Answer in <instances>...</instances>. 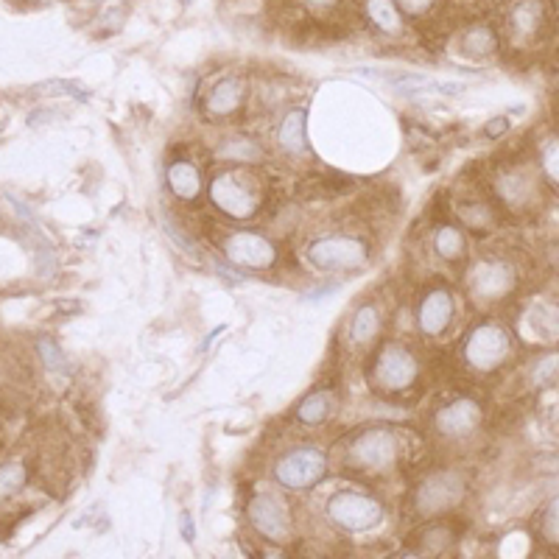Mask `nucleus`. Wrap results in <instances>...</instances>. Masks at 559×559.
<instances>
[{"mask_svg":"<svg viewBox=\"0 0 559 559\" xmlns=\"http://www.w3.org/2000/svg\"><path fill=\"white\" fill-rule=\"evenodd\" d=\"M330 520L347 532H364L383 520V506L361 492H339L328 504Z\"/></svg>","mask_w":559,"mask_h":559,"instance_id":"obj_1","label":"nucleus"},{"mask_svg":"<svg viewBox=\"0 0 559 559\" xmlns=\"http://www.w3.org/2000/svg\"><path fill=\"white\" fill-rule=\"evenodd\" d=\"M308 258L314 263L316 269H325V272H344V269H355L369 258L367 244L361 238H322L308 249Z\"/></svg>","mask_w":559,"mask_h":559,"instance_id":"obj_2","label":"nucleus"},{"mask_svg":"<svg viewBox=\"0 0 559 559\" xmlns=\"http://www.w3.org/2000/svg\"><path fill=\"white\" fill-rule=\"evenodd\" d=\"M325 470H328V459H325L322 450L300 448L291 450L288 456L280 459L274 476L288 490H308V487H314L316 481L325 476Z\"/></svg>","mask_w":559,"mask_h":559,"instance_id":"obj_3","label":"nucleus"},{"mask_svg":"<svg viewBox=\"0 0 559 559\" xmlns=\"http://www.w3.org/2000/svg\"><path fill=\"white\" fill-rule=\"evenodd\" d=\"M210 196L221 213L235 219H249L260 205L258 188L249 185L241 174H219L210 185Z\"/></svg>","mask_w":559,"mask_h":559,"instance_id":"obj_4","label":"nucleus"},{"mask_svg":"<svg viewBox=\"0 0 559 559\" xmlns=\"http://www.w3.org/2000/svg\"><path fill=\"white\" fill-rule=\"evenodd\" d=\"M224 252L232 263L249 266V269H266L277 258L272 241L258 232H230L224 238Z\"/></svg>","mask_w":559,"mask_h":559,"instance_id":"obj_5","label":"nucleus"},{"mask_svg":"<svg viewBox=\"0 0 559 559\" xmlns=\"http://www.w3.org/2000/svg\"><path fill=\"white\" fill-rule=\"evenodd\" d=\"M509 353V336L504 328L484 325L467 341V361L476 369H495Z\"/></svg>","mask_w":559,"mask_h":559,"instance_id":"obj_6","label":"nucleus"},{"mask_svg":"<svg viewBox=\"0 0 559 559\" xmlns=\"http://www.w3.org/2000/svg\"><path fill=\"white\" fill-rule=\"evenodd\" d=\"M350 462L361 470H381L395 462V437L386 431H369L350 445Z\"/></svg>","mask_w":559,"mask_h":559,"instance_id":"obj_7","label":"nucleus"},{"mask_svg":"<svg viewBox=\"0 0 559 559\" xmlns=\"http://www.w3.org/2000/svg\"><path fill=\"white\" fill-rule=\"evenodd\" d=\"M417 375V361L403 347H386L375 361V378L383 389H406Z\"/></svg>","mask_w":559,"mask_h":559,"instance_id":"obj_8","label":"nucleus"},{"mask_svg":"<svg viewBox=\"0 0 559 559\" xmlns=\"http://www.w3.org/2000/svg\"><path fill=\"white\" fill-rule=\"evenodd\" d=\"M249 520H252V526L258 529L263 537H269V540H286L288 537V529H291V520H288L286 509L280 501H274L272 495H260L255 498L252 504H249Z\"/></svg>","mask_w":559,"mask_h":559,"instance_id":"obj_9","label":"nucleus"},{"mask_svg":"<svg viewBox=\"0 0 559 559\" xmlns=\"http://www.w3.org/2000/svg\"><path fill=\"white\" fill-rule=\"evenodd\" d=\"M464 484L462 478L453 476V473H439V476L428 478L420 492H417V504L423 512H442L450 509L462 498Z\"/></svg>","mask_w":559,"mask_h":559,"instance_id":"obj_10","label":"nucleus"},{"mask_svg":"<svg viewBox=\"0 0 559 559\" xmlns=\"http://www.w3.org/2000/svg\"><path fill=\"white\" fill-rule=\"evenodd\" d=\"M478 420H481V411H478L476 403L462 397V400L450 403L448 409L439 411L437 428L445 437H464V434H470L476 428Z\"/></svg>","mask_w":559,"mask_h":559,"instance_id":"obj_11","label":"nucleus"},{"mask_svg":"<svg viewBox=\"0 0 559 559\" xmlns=\"http://www.w3.org/2000/svg\"><path fill=\"white\" fill-rule=\"evenodd\" d=\"M450 316H453V300H450L448 291H431L423 300V308H420V328L425 333H442L448 328Z\"/></svg>","mask_w":559,"mask_h":559,"instance_id":"obj_12","label":"nucleus"},{"mask_svg":"<svg viewBox=\"0 0 559 559\" xmlns=\"http://www.w3.org/2000/svg\"><path fill=\"white\" fill-rule=\"evenodd\" d=\"M509 23H512V31L520 34V37H532L537 34L543 23H546V6L543 0H520L518 6L509 14Z\"/></svg>","mask_w":559,"mask_h":559,"instance_id":"obj_13","label":"nucleus"},{"mask_svg":"<svg viewBox=\"0 0 559 559\" xmlns=\"http://www.w3.org/2000/svg\"><path fill=\"white\" fill-rule=\"evenodd\" d=\"M364 12H367L369 23L381 28L383 34L403 31V12L395 0H364Z\"/></svg>","mask_w":559,"mask_h":559,"instance_id":"obj_14","label":"nucleus"},{"mask_svg":"<svg viewBox=\"0 0 559 559\" xmlns=\"http://www.w3.org/2000/svg\"><path fill=\"white\" fill-rule=\"evenodd\" d=\"M305 121H308V115L305 110H294L288 112L283 123H280V143H283V149L291 151V154H302V151H308V135H305Z\"/></svg>","mask_w":559,"mask_h":559,"instance_id":"obj_15","label":"nucleus"},{"mask_svg":"<svg viewBox=\"0 0 559 559\" xmlns=\"http://www.w3.org/2000/svg\"><path fill=\"white\" fill-rule=\"evenodd\" d=\"M168 185L171 191L177 193L179 199H193L199 188H202V179H199V171L196 165L188 163V160H179L168 168Z\"/></svg>","mask_w":559,"mask_h":559,"instance_id":"obj_16","label":"nucleus"},{"mask_svg":"<svg viewBox=\"0 0 559 559\" xmlns=\"http://www.w3.org/2000/svg\"><path fill=\"white\" fill-rule=\"evenodd\" d=\"M241 93H244V87L238 79H224V82L210 93V101H207V110L213 112V115H230L235 107H238V101H241Z\"/></svg>","mask_w":559,"mask_h":559,"instance_id":"obj_17","label":"nucleus"},{"mask_svg":"<svg viewBox=\"0 0 559 559\" xmlns=\"http://www.w3.org/2000/svg\"><path fill=\"white\" fill-rule=\"evenodd\" d=\"M28 470L23 462L0 464V504L12 501L17 492L26 487Z\"/></svg>","mask_w":559,"mask_h":559,"instance_id":"obj_18","label":"nucleus"},{"mask_svg":"<svg viewBox=\"0 0 559 559\" xmlns=\"http://www.w3.org/2000/svg\"><path fill=\"white\" fill-rule=\"evenodd\" d=\"M506 277H509V272H506L501 263H487V266H481L476 280L478 294H481V297H498L506 288V283H498V280H506Z\"/></svg>","mask_w":559,"mask_h":559,"instance_id":"obj_19","label":"nucleus"},{"mask_svg":"<svg viewBox=\"0 0 559 559\" xmlns=\"http://www.w3.org/2000/svg\"><path fill=\"white\" fill-rule=\"evenodd\" d=\"M462 51L467 56H487V54H492V51H495V34H492V28H487V26L470 28V31L464 34Z\"/></svg>","mask_w":559,"mask_h":559,"instance_id":"obj_20","label":"nucleus"},{"mask_svg":"<svg viewBox=\"0 0 559 559\" xmlns=\"http://www.w3.org/2000/svg\"><path fill=\"white\" fill-rule=\"evenodd\" d=\"M330 414V397L325 392H314L311 397H305L302 400L300 411H297V417H300L305 425H319L328 420Z\"/></svg>","mask_w":559,"mask_h":559,"instance_id":"obj_21","label":"nucleus"},{"mask_svg":"<svg viewBox=\"0 0 559 559\" xmlns=\"http://www.w3.org/2000/svg\"><path fill=\"white\" fill-rule=\"evenodd\" d=\"M37 353H40L42 364L51 369V372H59V375H70V361L65 358L62 347H59L54 339H48V336L37 339Z\"/></svg>","mask_w":559,"mask_h":559,"instance_id":"obj_22","label":"nucleus"},{"mask_svg":"<svg viewBox=\"0 0 559 559\" xmlns=\"http://www.w3.org/2000/svg\"><path fill=\"white\" fill-rule=\"evenodd\" d=\"M378 333V311L372 305H364L353 319V339L358 344H367L369 339H375Z\"/></svg>","mask_w":559,"mask_h":559,"instance_id":"obj_23","label":"nucleus"},{"mask_svg":"<svg viewBox=\"0 0 559 559\" xmlns=\"http://www.w3.org/2000/svg\"><path fill=\"white\" fill-rule=\"evenodd\" d=\"M437 252L445 260H456L464 252V238L462 232L453 227H442L437 232Z\"/></svg>","mask_w":559,"mask_h":559,"instance_id":"obj_24","label":"nucleus"},{"mask_svg":"<svg viewBox=\"0 0 559 559\" xmlns=\"http://www.w3.org/2000/svg\"><path fill=\"white\" fill-rule=\"evenodd\" d=\"M165 230H168V235H171V238H174V241H177V244L182 246V249H185L188 255H193V258H199V249L193 246V241H185V232L179 230L174 221H165Z\"/></svg>","mask_w":559,"mask_h":559,"instance_id":"obj_25","label":"nucleus"},{"mask_svg":"<svg viewBox=\"0 0 559 559\" xmlns=\"http://www.w3.org/2000/svg\"><path fill=\"white\" fill-rule=\"evenodd\" d=\"M395 3L406 14H425L434 9V3H437V0H395Z\"/></svg>","mask_w":559,"mask_h":559,"instance_id":"obj_26","label":"nucleus"},{"mask_svg":"<svg viewBox=\"0 0 559 559\" xmlns=\"http://www.w3.org/2000/svg\"><path fill=\"white\" fill-rule=\"evenodd\" d=\"M339 288H341L339 283H322V286H316L314 291H308V294H305V300H308V302L325 300V297H330V294H336Z\"/></svg>","mask_w":559,"mask_h":559,"instance_id":"obj_27","label":"nucleus"},{"mask_svg":"<svg viewBox=\"0 0 559 559\" xmlns=\"http://www.w3.org/2000/svg\"><path fill=\"white\" fill-rule=\"evenodd\" d=\"M179 523H182V540H185V543H193V540H196V529H193L191 515H188V512H182Z\"/></svg>","mask_w":559,"mask_h":559,"instance_id":"obj_28","label":"nucleus"},{"mask_svg":"<svg viewBox=\"0 0 559 559\" xmlns=\"http://www.w3.org/2000/svg\"><path fill=\"white\" fill-rule=\"evenodd\" d=\"M506 129H509V121H506V118H495V121H490V126L484 129V135L498 137L501 132H506Z\"/></svg>","mask_w":559,"mask_h":559,"instance_id":"obj_29","label":"nucleus"}]
</instances>
